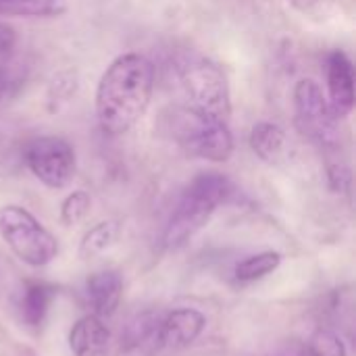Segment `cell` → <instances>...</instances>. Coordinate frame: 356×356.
I'll return each mask as SVG.
<instances>
[{"label": "cell", "mask_w": 356, "mask_h": 356, "mask_svg": "<svg viewBox=\"0 0 356 356\" xmlns=\"http://www.w3.org/2000/svg\"><path fill=\"white\" fill-rule=\"evenodd\" d=\"M111 340L108 327L100 317L86 315L69 332V348L75 356H100Z\"/></svg>", "instance_id": "obj_11"}, {"label": "cell", "mask_w": 356, "mask_h": 356, "mask_svg": "<svg viewBox=\"0 0 356 356\" xmlns=\"http://www.w3.org/2000/svg\"><path fill=\"white\" fill-rule=\"evenodd\" d=\"M154 90V65L140 52L117 56L102 73L94 106L104 134H127L146 113Z\"/></svg>", "instance_id": "obj_1"}, {"label": "cell", "mask_w": 356, "mask_h": 356, "mask_svg": "<svg viewBox=\"0 0 356 356\" xmlns=\"http://www.w3.org/2000/svg\"><path fill=\"white\" fill-rule=\"evenodd\" d=\"M15 46H17V31L0 21V56L10 54Z\"/></svg>", "instance_id": "obj_22"}, {"label": "cell", "mask_w": 356, "mask_h": 356, "mask_svg": "<svg viewBox=\"0 0 356 356\" xmlns=\"http://www.w3.org/2000/svg\"><path fill=\"white\" fill-rule=\"evenodd\" d=\"M327 102L338 119L350 117L355 111V67L344 50H334L327 56Z\"/></svg>", "instance_id": "obj_8"}, {"label": "cell", "mask_w": 356, "mask_h": 356, "mask_svg": "<svg viewBox=\"0 0 356 356\" xmlns=\"http://www.w3.org/2000/svg\"><path fill=\"white\" fill-rule=\"evenodd\" d=\"M177 81L184 94V108L229 123L232 117V94L223 69L211 58L188 54L177 60Z\"/></svg>", "instance_id": "obj_3"}, {"label": "cell", "mask_w": 356, "mask_h": 356, "mask_svg": "<svg viewBox=\"0 0 356 356\" xmlns=\"http://www.w3.org/2000/svg\"><path fill=\"white\" fill-rule=\"evenodd\" d=\"M0 238L29 267H44L58 254L56 238L27 209L17 204L0 207Z\"/></svg>", "instance_id": "obj_4"}, {"label": "cell", "mask_w": 356, "mask_h": 356, "mask_svg": "<svg viewBox=\"0 0 356 356\" xmlns=\"http://www.w3.org/2000/svg\"><path fill=\"white\" fill-rule=\"evenodd\" d=\"M280 265H282V254L275 250H265V252H259V254H252V257H246L244 261H240L236 265L234 275L238 282L250 284V282L267 277Z\"/></svg>", "instance_id": "obj_16"}, {"label": "cell", "mask_w": 356, "mask_h": 356, "mask_svg": "<svg viewBox=\"0 0 356 356\" xmlns=\"http://www.w3.org/2000/svg\"><path fill=\"white\" fill-rule=\"evenodd\" d=\"M234 194V184L217 171L198 173L181 192L167 227L163 232V246L175 250L192 240Z\"/></svg>", "instance_id": "obj_2"}, {"label": "cell", "mask_w": 356, "mask_h": 356, "mask_svg": "<svg viewBox=\"0 0 356 356\" xmlns=\"http://www.w3.org/2000/svg\"><path fill=\"white\" fill-rule=\"evenodd\" d=\"M319 0H292V4L296 6V8H300V10H309V8H313L315 4H317Z\"/></svg>", "instance_id": "obj_23"}, {"label": "cell", "mask_w": 356, "mask_h": 356, "mask_svg": "<svg viewBox=\"0 0 356 356\" xmlns=\"http://www.w3.org/2000/svg\"><path fill=\"white\" fill-rule=\"evenodd\" d=\"M69 0H0V15L6 17H60Z\"/></svg>", "instance_id": "obj_14"}, {"label": "cell", "mask_w": 356, "mask_h": 356, "mask_svg": "<svg viewBox=\"0 0 356 356\" xmlns=\"http://www.w3.org/2000/svg\"><path fill=\"white\" fill-rule=\"evenodd\" d=\"M123 292V280L117 271H96L90 275L86 284V294L90 300V307L96 317L104 319L111 317L119 302Z\"/></svg>", "instance_id": "obj_10"}, {"label": "cell", "mask_w": 356, "mask_h": 356, "mask_svg": "<svg viewBox=\"0 0 356 356\" xmlns=\"http://www.w3.org/2000/svg\"><path fill=\"white\" fill-rule=\"evenodd\" d=\"M207 327V317L196 309H175L161 319L156 342L165 348H188Z\"/></svg>", "instance_id": "obj_9"}, {"label": "cell", "mask_w": 356, "mask_h": 356, "mask_svg": "<svg viewBox=\"0 0 356 356\" xmlns=\"http://www.w3.org/2000/svg\"><path fill=\"white\" fill-rule=\"evenodd\" d=\"M77 90V75L73 71H63L54 77V81L50 83V92H48V100L56 102V108L60 102H67Z\"/></svg>", "instance_id": "obj_21"}, {"label": "cell", "mask_w": 356, "mask_h": 356, "mask_svg": "<svg viewBox=\"0 0 356 356\" xmlns=\"http://www.w3.org/2000/svg\"><path fill=\"white\" fill-rule=\"evenodd\" d=\"M90 204H92V198H90L88 192H83V190L71 192L60 204V221H63V225L71 227V225L79 223L88 215Z\"/></svg>", "instance_id": "obj_19"}, {"label": "cell", "mask_w": 356, "mask_h": 356, "mask_svg": "<svg viewBox=\"0 0 356 356\" xmlns=\"http://www.w3.org/2000/svg\"><path fill=\"white\" fill-rule=\"evenodd\" d=\"M298 131L330 154L340 152V119L315 79H298L292 92Z\"/></svg>", "instance_id": "obj_5"}, {"label": "cell", "mask_w": 356, "mask_h": 356, "mask_svg": "<svg viewBox=\"0 0 356 356\" xmlns=\"http://www.w3.org/2000/svg\"><path fill=\"white\" fill-rule=\"evenodd\" d=\"M25 163L29 171L46 188L63 190L75 177V150L58 136H40L25 146Z\"/></svg>", "instance_id": "obj_7"}, {"label": "cell", "mask_w": 356, "mask_h": 356, "mask_svg": "<svg viewBox=\"0 0 356 356\" xmlns=\"http://www.w3.org/2000/svg\"><path fill=\"white\" fill-rule=\"evenodd\" d=\"M171 131L181 150L194 159L225 163L234 152V136L229 123L200 117L184 106L175 111Z\"/></svg>", "instance_id": "obj_6"}, {"label": "cell", "mask_w": 356, "mask_h": 356, "mask_svg": "<svg viewBox=\"0 0 356 356\" xmlns=\"http://www.w3.org/2000/svg\"><path fill=\"white\" fill-rule=\"evenodd\" d=\"M56 290L48 284H27L21 292L19 311L29 327H40L50 311Z\"/></svg>", "instance_id": "obj_13"}, {"label": "cell", "mask_w": 356, "mask_h": 356, "mask_svg": "<svg viewBox=\"0 0 356 356\" xmlns=\"http://www.w3.org/2000/svg\"><path fill=\"white\" fill-rule=\"evenodd\" d=\"M248 144L252 148V152L265 161V163H277L284 154H286V144H288V136L286 131L271 121H259L248 138Z\"/></svg>", "instance_id": "obj_12"}, {"label": "cell", "mask_w": 356, "mask_h": 356, "mask_svg": "<svg viewBox=\"0 0 356 356\" xmlns=\"http://www.w3.org/2000/svg\"><path fill=\"white\" fill-rule=\"evenodd\" d=\"M309 356H346L348 350L342 342V338L330 330H319L311 336L307 344Z\"/></svg>", "instance_id": "obj_18"}, {"label": "cell", "mask_w": 356, "mask_h": 356, "mask_svg": "<svg viewBox=\"0 0 356 356\" xmlns=\"http://www.w3.org/2000/svg\"><path fill=\"white\" fill-rule=\"evenodd\" d=\"M27 81V67L17 60H0V100H8L21 92Z\"/></svg>", "instance_id": "obj_17"}, {"label": "cell", "mask_w": 356, "mask_h": 356, "mask_svg": "<svg viewBox=\"0 0 356 356\" xmlns=\"http://www.w3.org/2000/svg\"><path fill=\"white\" fill-rule=\"evenodd\" d=\"M119 223L117 221H100L96 223L81 240L79 244V257L81 259H94L102 252H106L119 238Z\"/></svg>", "instance_id": "obj_15"}, {"label": "cell", "mask_w": 356, "mask_h": 356, "mask_svg": "<svg viewBox=\"0 0 356 356\" xmlns=\"http://www.w3.org/2000/svg\"><path fill=\"white\" fill-rule=\"evenodd\" d=\"M159 325H161V319L154 317L152 313L138 315V317L129 323V327H127V342H129V344H142V342H146V340L156 338Z\"/></svg>", "instance_id": "obj_20"}]
</instances>
